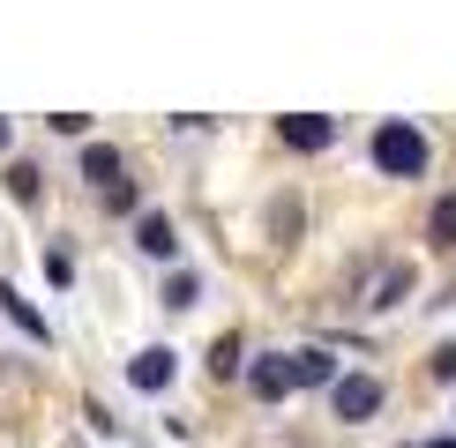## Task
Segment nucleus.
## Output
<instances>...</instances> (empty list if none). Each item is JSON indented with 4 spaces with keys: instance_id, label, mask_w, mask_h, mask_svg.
Returning <instances> with one entry per match:
<instances>
[{
    "instance_id": "1",
    "label": "nucleus",
    "mask_w": 456,
    "mask_h": 448,
    "mask_svg": "<svg viewBox=\"0 0 456 448\" xmlns=\"http://www.w3.org/2000/svg\"><path fill=\"white\" fill-rule=\"evenodd\" d=\"M374 164H382L389 180H419L427 172V135L411 120H382L374 127Z\"/></svg>"
},
{
    "instance_id": "2",
    "label": "nucleus",
    "mask_w": 456,
    "mask_h": 448,
    "mask_svg": "<svg viewBox=\"0 0 456 448\" xmlns=\"http://www.w3.org/2000/svg\"><path fill=\"white\" fill-rule=\"evenodd\" d=\"M330 411L345 426L374 419V411H382V381H374V373H337V381H330Z\"/></svg>"
},
{
    "instance_id": "3",
    "label": "nucleus",
    "mask_w": 456,
    "mask_h": 448,
    "mask_svg": "<svg viewBox=\"0 0 456 448\" xmlns=\"http://www.w3.org/2000/svg\"><path fill=\"white\" fill-rule=\"evenodd\" d=\"M173 373H180V359L165 344H150V351H135V359H127V381L142 388V396H158V388H173Z\"/></svg>"
},
{
    "instance_id": "4",
    "label": "nucleus",
    "mask_w": 456,
    "mask_h": 448,
    "mask_svg": "<svg viewBox=\"0 0 456 448\" xmlns=\"http://www.w3.org/2000/svg\"><path fill=\"white\" fill-rule=\"evenodd\" d=\"M277 135L292 142V149H330V142H337V127L322 120V112H284V120H277Z\"/></svg>"
},
{
    "instance_id": "5",
    "label": "nucleus",
    "mask_w": 456,
    "mask_h": 448,
    "mask_svg": "<svg viewBox=\"0 0 456 448\" xmlns=\"http://www.w3.org/2000/svg\"><path fill=\"white\" fill-rule=\"evenodd\" d=\"M135 247H142V254H158V261H173V254H180L173 217H165V210H142V217H135Z\"/></svg>"
},
{
    "instance_id": "6",
    "label": "nucleus",
    "mask_w": 456,
    "mask_h": 448,
    "mask_svg": "<svg viewBox=\"0 0 456 448\" xmlns=\"http://www.w3.org/2000/svg\"><path fill=\"white\" fill-rule=\"evenodd\" d=\"M247 388H255L262 404L292 396V366H284V351H277V359H255V366H247Z\"/></svg>"
},
{
    "instance_id": "7",
    "label": "nucleus",
    "mask_w": 456,
    "mask_h": 448,
    "mask_svg": "<svg viewBox=\"0 0 456 448\" xmlns=\"http://www.w3.org/2000/svg\"><path fill=\"white\" fill-rule=\"evenodd\" d=\"M284 366H292V388H330V381H337V359H330V351H292Z\"/></svg>"
},
{
    "instance_id": "8",
    "label": "nucleus",
    "mask_w": 456,
    "mask_h": 448,
    "mask_svg": "<svg viewBox=\"0 0 456 448\" xmlns=\"http://www.w3.org/2000/svg\"><path fill=\"white\" fill-rule=\"evenodd\" d=\"M0 187H8L15 202H37V195H45V172H37L30 157H8V164H0Z\"/></svg>"
},
{
    "instance_id": "9",
    "label": "nucleus",
    "mask_w": 456,
    "mask_h": 448,
    "mask_svg": "<svg viewBox=\"0 0 456 448\" xmlns=\"http://www.w3.org/2000/svg\"><path fill=\"white\" fill-rule=\"evenodd\" d=\"M0 314H8V322L23 329V336H37V344L53 336V329H45V314H37V307H23V292H15V284H0Z\"/></svg>"
},
{
    "instance_id": "10",
    "label": "nucleus",
    "mask_w": 456,
    "mask_h": 448,
    "mask_svg": "<svg viewBox=\"0 0 456 448\" xmlns=\"http://www.w3.org/2000/svg\"><path fill=\"white\" fill-rule=\"evenodd\" d=\"M83 180H90V187H112V180H120V149H112V142H90V149H83Z\"/></svg>"
},
{
    "instance_id": "11",
    "label": "nucleus",
    "mask_w": 456,
    "mask_h": 448,
    "mask_svg": "<svg viewBox=\"0 0 456 448\" xmlns=\"http://www.w3.org/2000/svg\"><path fill=\"white\" fill-rule=\"evenodd\" d=\"M411 284H419V276H411V261L382 269V284H374V307H404V299H411Z\"/></svg>"
},
{
    "instance_id": "12",
    "label": "nucleus",
    "mask_w": 456,
    "mask_h": 448,
    "mask_svg": "<svg viewBox=\"0 0 456 448\" xmlns=\"http://www.w3.org/2000/svg\"><path fill=\"white\" fill-rule=\"evenodd\" d=\"M427 239H434V247H456V187L427 210Z\"/></svg>"
},
{
    "instance_id": "13",
    "label": "nucleus",
    "mask_w": 456,
    "mask_h": 448,
    "mask_svg": "<svg viewBox=\"0 0 456 448\" xmlns=\"http://www.w3.org/2000/svg\"><path fill=\"white\" fill-rule=\"evenodd\" d=\"M195 299H202V276H195V269H173V276H165V307H173V314H187Z\"/></svg>"
},
{
    "instance_id": "14",
    "label": "nucleus",
    "mask_w": 456,
    "mask_h": 448,
    "mask_svg": "<svg viewBox=\"0 0 456 448\" xmlns=\"http://www.w3.org/2000/svg\"><path fill=\"white\" fill-rule=\"evenodd\" d=\"M240 366H247L240 359V336H217V344H210V373H217V381H232Z\"/></svg>"
},
{
    "instance_id": "15",
    "label": "nucleus",
    "mask_w": 456,
    "mask_h": 448,
    "mask_svg": "<svg viewBox=\"0 0 456 448\" xmlns=\"http://www.w3.org/2000/svg\"><path fill=\"white\" fill-rule=\"evenodd\" d=\"M105 210H112V217H127V210H135V187L112 180V187H105Z\"/></svg>"
},
{
    "instance_id": "16",
    "label": "nucleus",
    "mask_w": 456,
    "mask_h": 448,
    "mask_svg": "<svg viewBox=\"0 0 456 448\" xmlns=\"http://www.w3.org/2000/svg\"><path fill=\"white\" fill-rule=\"evenodd\" d=\"M45 276H53V284H75V261H68L61 247H53V254H45Z\"/></svg>"
},
{
    "instance_id": "17",
    "label": "nucleus",
    "mask_w": 456,
    "mask_h": 448,
    "mask_svg": "<svg viewBox=\"0 0 456 448\" xmlns=\"http://www.w3.org/2000/svg\"><path fill=\"white\" fill-rule=\"evenodd\" d=\"M434 381H456V344H442V351H434Z\"/></svg>"
},
{
    "instance_id": "18",
    "label": "nucleus",
    "mask_w": 456,
    "mask_h": 448,
    "mask_svg": "<svg viewBox=\"0 0 456 448\" xmlns=\"http://www.w3.org/2000/svg\"><path fill=\"white\" fill-rule=\"evenodd\" d=\"M427 448H456V434H442V441H427Z\"/></svg>"
},
{
    "instance_id": "19",
    "label": "nucleus",
    "mask_w": 456,
    "mask_h": 448,
    "mask_svg": "<svg viewBox=\"0 0 456 448\" xmlns=\"http://www.w3.org/2000/svg\"><path fill=\"white\" fill-rule=\"evenodd\" d=\"M0 149H8V120H0Z\"/></svg>"
}]
</instances>
